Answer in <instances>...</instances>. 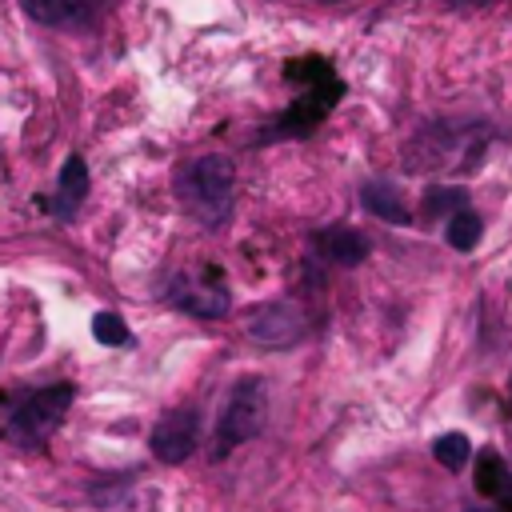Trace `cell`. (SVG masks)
Masks as SVG:
<instances>
[{
  "label": "cell",
  "instance_id": "1",
  "mask_svg": "<svg viewBox=\"0 0 512 512\" xmlns=\"http://www.w3.org/2000/svg\"><path fill=\"white\" fill-rule=\"evenodd\" d=\"M488 124L472 120H436L424 124L408 148H404V168L408 172H464L476 168L484 148H488Z\"/></svg>",
  "mask_w": 512,
  "mask_h": 512
},
{
  "label": "cell",
  "instance_id": "2",
  "mask_svg": "<svg viewBox=\"0 0 512 512\" xmlns=\"http://www.w3.org/2000/svg\"><path fill=\"white\" fill-rule=\"evenodd\" d=\"M232 196H236V164L228 156L208 152V156H196V160L180 164L176 200L204 228H220L232 216Z\"/></svg>",
  "mask_w": 512,
  "mask_h": 512
},
{
  "label": "cell",
  "instance_id": "3",
  "mask_svg": "<svg viewBox=\"0 0 512 512\" xmlns=\"http://www.w3.org/2000/svg\"><path fill=\"white\" fill-rule=\"evenodd\" d=\"M284 76L292 80V84H300L304 88V96L272 124V140H280V136H308L332 108H336V100L344 96V80L332 72V64L324 60V56H304V60H288L284 64Z\"/></svg>",
  "mask_w": 512,
  "mask_h": 512
},
{
  "label": "cell",
  "instance_id": "4",
  "mask_svg": "<svg viewBox=\"0 0 512 512\" xmlns=\"http://www.w3.org/2000/svg\"><path fill=\"white\" fill-rule=\"evenodd\" d=\"M72 400H76V388H72L68 380L24 392V396L12 404L8 420H4V440L20 444V448H44V440L64 424Z\"/></svg>",
  "mask_w": 512,
  "mask_h": 512
},
{
  "label": "cell",
  "instance_id": "5",
  "mask_svg": "<svg viewBox=\"0 0 512 512\" xmlns=\"http://www.w3.org/2000/svg\"><path fill=\"white\" fill-rule=\"evenodd\" d=\"M268 424V384L260 376H244L232 384L220 416H216V432H212V456H228L236 444L260 436Z\"/></svg>",
  "mask_w": 512,
  "mask_h": 512
},
{
  "label": "cell",
  "instance_id": "6",
  "mask_svg": "<svg viewBox=\"0 0 512 512\" xmlns=\"http://www.w3.org/2000/svg\"><path fill=\"white\" fill-rule=\"evenodd\" d=\"M164 300H168L172 308L188 312V316H200V320H220V316H228V308H232L228 288H224V280H220L216 268H204V272H196V276H176L172 288L164 292Z\"/></svg>",
  "mask_w": 512,
  "mask_h": 512
},
{
  "label": "cell",
  "instance_id": "7",
  "mask_svg": "<svg viewBox=\"0 0 512 512\" xmlns=\"http://www.w3.org/2000/svg\"><path fill=\"white\" fill-rule=\"evenodd\" d=\"M240 328H244L248 340L264 344V348H292V344L304 336V312H300L296 304L276 300V304L252 308V312L240 320Z\"/></svg>",
  "mask_w": 512,
  "mask_h": 512
},
{
  "label": "cell",
  "instance_id": "8",
  "mask_svg": "<svg viewBox=\"0 0 512 512\" xmlns=\"http://www.w3.org/2000/svg\"><path fill=\"white\" fill-rule=\"evenodd\" d=\"M196 440H200V416H196L192 408H172V412H164V416L152 424V432H148V448H152V456H156L160 464H184V460L192 456Z\"/></svg>",
  "mask_w": 512,
  "mask_h": 512
},
{
  "label": "cell",
  "instance_id": "9",
  "mask_svg": "<svg viewBox=\"0 0 512 512\" xmlns=\"http://www.w3.org/2000/svg\"><path fill=\"white\" fill-rule=\"evenodd\" d=\"M20 8L48 28H84L100 20L108 0H20Z\"/></svg>",
  "mask_w": 512,
  "mask_h": 512
},
{
  "label": "cell",
  "instance_id": "10",
  "mask_svg": "<svg viewBox=\"0 0 512 512\" xmlns=\"http://www.w3.org/2000/svg\"><path fill=\"white\" fill-rule=\"evenodd\" d=\"M84 196H88V164H84V156H68L64 160V168H60V180H56V196H48L44 200V208L56 216V220H72L76 216V208L84 204Z\"/></svg>",
  "mask_w": 512,
  "mask_h": 512
},
{
  "label": "cell",
  "instance_id": "11",
  "mask_svg": "<svg viewBox=\"0 0 512 512\" xmlns=\"http://www.w3.org/2000/svg\"><path fill=\"white\" fill-rule=\"evenodd\" d=\"M312 244H316V256H324V260L336 264V268H356V264H364L368 252H372L368 236L356 232V228H324V232L312 236Z\"/></svg>",
  "mask_w": 512,
  "mask_h": 512
},
{
  "label": "cell",
  "instance_id": "12",
  "mask_svg": "<svg viewBox=\"0 0 512 512\" xmlns=\"http://www.w3.org/2000/svg\"><path fill=\"white\" fill-rule=\"evenodd\" d=\"M360 204H364L372 216L388 220V224H412V212L404 208L400 188H396L392 180H368V184L360 188Z\"/></svg>",
  "mask_w": 512,
  "mask_h": 512
},
{
  "label": "cell",
  "instance_id": "13",
  "mask_svg": "<svg viewBox=\"0 0 512 512\" xmlns=\"http://www.w3.org/2000/svg\"><path fill=\"white\" fill-rule=\"evenodd\" d=\"M508 464H504V456L496 452V448H484V452H476V468H472V480H476V492L480 496H500L504 492V484H508Z\"/></svg>",
  "mask_w": 512,
  "mask_h": 512
},
{
  "label": "cell",
  "instance_id": "14",
  "mask_svg": "<svg viewBox=\"0 0 512 512\" xmlns=\"http://www.w3.org/2000/svg\"><path fill=\"white\" fill-rule=\"evenodd\" d=\"M468 208V192L456 188V184H432L424 192V204H420V216L424 220H448L452 212Z\"/></svg>",
  "mask_w": 512,
  "mask_h": 512
},
{
  "label": "cell",
  "instance_id": "15",
  "mask_svg": "<svg viewBox=\"0 0 512 512\" xmlns=\"http://www.w3.org/2000/svg\"><path fill=\"white\" fill-rule=\"evenodd\" d=\"M444 236H448V244H452L456 252H472V248L480 244V236H484V220H480L472 208H460V212L448 216Z\"/></svg>",
  "mask_w": 512,
  "mask_h": 512
},
{
  "label": "cell",
  "instance_id": "16",
  "mask_svg": "<svg viewBox=\"0 0 512 512\" xmlns=\"http://www.w3.org/2000/svg\"><path fill=\"white\" fill-rule=\"evenodd\" d=\"M432 456H436L444 468L460 472V468L472 460V440H468L464 432H444V436L432 440Z\"/></svg>",
  "mask_w": 512,
  "mask_h": 512
},
{
  "label": "cell",
  "instance_id": "17",
  "mask_svg": "<svg viewBox=\"0 0 512 512\" xmlns=\"http://www.w3.org/2000/svg\"><path fill=\"white\" fill-rule=\"evenodd\" d=\"M92 336H96V344H104V348L132 344V332H128V324H124L120 312H96V316H92Z\"/></svg>",
  "mask_w": 512,
  "mask_h": 512
},
{
  "label": "cell",
  "instance_id": "18",
  "mask_svg": "<svg viewBox=\"0 0 512 512\" xmlns=\"http://www.w3.org/2000/svg\"><path fill=\"white\" fill-rule=\"evenodd\" d=\"M448 8H456V12H476V8H492V4H500V0H444Z\"/></svg>",
  "mask_w": 512,
  "mask_h": 512
},
{
  "label": "cell",
  "instance_id": "19",
  "mask_svg": "<svg viewBox=\"0 0 512 512\" xmlns=\"http://www.w3.org/2000/svg\"><path fill=\"white\" fill-rule=\"evenodd\" d=\"M496 504H500L504 512H512V476H508V484H504V492L496 496Z\"/></svg>",
  "mask_w": 512,
  "mask_h": 512
},
{
  "label": "cell",
  "instance_id": "20",
  "mask_svg": "<svg viewBox=\"0 0 512 512\" xmlns=\"http://www.w3.org/2000/svg\"><path fill=\"white\" fill-rule=\"evenodd\" d=\"M320 4H340V0H320Z\"/></svg>",
  "mask_w": 512,
  "mask_h": 512
},
{
  "label": "cell",
  "instance_id": "21",
  "mask_svg": "<svg viewBox=\"0 0 512 512\" xmlns=\"http://www.w3.org/2000/svg\"><path fill=\"white\" fill-rule=\"evenodd\" d=\"M472 512H492V508H472Z\"/></svg>",
  "mask_w": 512,
  "mask_h": 512
}]
</instances>
